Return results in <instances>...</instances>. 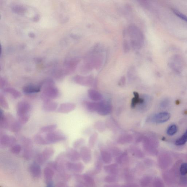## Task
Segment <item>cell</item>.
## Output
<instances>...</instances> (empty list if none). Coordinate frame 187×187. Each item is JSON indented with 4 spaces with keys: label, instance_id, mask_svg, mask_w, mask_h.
Instances as JSON below:
<instances>
[{
    "label": "cell",
    "instance_id": "1",
    "mask_svg": "<svg viewBox=\"0 0 187 187\" xmlns=\"http://www.w3.org/2000/svg\"><path fill=\"white\" fill-rule=\"evenodd\" d=\"M41 86L42 88L41 98L43 102L56 99L60 95L59 90L54 86L52 80H46Z\"/></svg>",
    "mask_w": 187,
    "mask_h": 187
},
{
    "label": "cell",
    "instance_id": "2",
    "mask_svg": "<svg viewBox=\"0 0 187 187\" xmlns=\"http://www.w3.org/2000/svg\"><path fill=\"white\" fill-rule=\"evenodd\" d=\"M45 138L49 144H54L65 141L67 140V138L62 131L55 130L47 134Z\"/></svg>",
    "mask_w": 187,
    "mask_h": 187
},
{
    "label": "cell",
    "instance_id": "3",
    "mask_svg": "<svg viewBox=\"0 0 187 187\" xmlns=\"http://www.w3.org/2000/svg\"><path fill=\"white\" fill-rule=\"evenodd\" d=\"M171 117L170 114L167 112L159 113L148 117L147 120L148 122L160 124L167 122Z\"/></svg>",
    "mask_w": 187,
    "mask_h": 187
},
{
    "label": "cell",
    "instance_id": "4",
    "mask_svg": "<svg viewBox=\"0 0 187 187\" xmlns=\"http://www.w3.org/2000/svg\"><path fill=\"white\" fill-rule=\"evenodd\" d=\"M112 111V106L107 101H101L98 102V106L96 112L99 115L102 116L109 115Z\"/></svg>",
    "mask_w": 187,
    "mask_h": 187
},
{
    "label": "cell",
    "instance_id": "5",
    "mask_svg": "<svg viewBox=\"0 0 187 187\" xmlns=\"http://www.w3.org/2000/svg\"><path fill=\"white\" fill-rule=\"evenodd\" d=\"M30 109L29 104L27 102L22 101L18 103L17 107V113L18 116L26 115L29 114Z\"/></svg>",
    "mask_w": 187,
    "mask_h": 187
},
{
    "label": "cell",
    "instance_id": "6",
    "mask_svg": "<svg viewBox=\"0 0 187 187\" xmlns=\"http://www.w3.org/2000/svg\"><path fill=\"white\" fill-rule=\"evenodd\" d=\"M16 141L17 140L14 137L7 135H3L0 138V144L4 147H12L15 145Z\"/></svg>",
    "mask_w": 187,
    "mask_h": 187
},
{
    "label": "cell",
    "instance_id": "7",
    "mask_svg": "<svg viewBox=\"0 0 187 187\" xmlns=\"http://www.w3.org/2000/svg\"><path fill=\"white\" fill-rule=\"evenodd\" d=\"M76 105L73 103H63L59 106L57 109V112L59 113L67 114L75 110Z\"/></svg>",
    "mask_w": 187,
    "mask_h": 187
},
{
    "label": "cell",
    "instance_id": "8",
    "mask_svg": "<svg viewBox=\"0 0 187 187\" xmlns=\"http://www.w3.org/2000/svg\"><path fill=\"white\" fill-rule=\"evenodd\" d=\"M58 104L56 102L50 100L43 102L42 109L45 112H51L57 109Z\"/></svg>",
    "mask_w": 187,
    "mask_h": 187
},
{
    "label": "cell",
    "instance_id": "9",
    "mask_svg": "<svg viewBox=\"0 0 187 187\" xmlns=\"http://www.w3.org/2000/svg\"><path fill=\"white\" fill-rule=\"evenodd\" d=\"M75 81L79 85L85 86H91L93 83V79L91 77L77 76L75 78Z\"/></svg>",
    "mask_w": 187,
    "mask_h": 187
},
{
    "label": "cell",
    "instance_id": "10",
    "mask_svg": "<svg viewBox=\"0 0 187 187\" xmlns=\"http://www.w3.org/2000/svg\"><path fill=\"white\" fill-rule=\"evenodd\" d=\"M88 97L92 101L99 102L102 101L103 96L101 93L93 89H90L88 92Z\"/></svg>",
    "mask_w": 187,
    "mask_h": 187
},
{
    "label": "cell",
    "instance_id": "11",
    "mask_svg": "<svg viewBox=\"0 0 187 187\" xmlns=\"http://www.w3.org/2000/svg\"><path fill=\"white\" fill-rule=\"evenodd\" d=\"M134 97L132 100L131 107L132 108H135L137 106L142 104L145 99V95H143L142 97H140L139 95L136 92L133 93Z\"/></svg>",
    "mask_w": 187,
    "mask_h": 187
},
{
    "label": "cell",
    "instance_id": "12",
    "mask_svg": "<svg viewBox=\"0 0 187 187\" xmlns=\"http://www.w3.org/2000/svg\"><path fill=\"white\" fill-rule=\"evenodd\" d=\"M41 86H35V85H28L24 87L23 88V91L26 94L38 93L41 91Z\"/></svg>",
    "mask_w": 187,
    "mask_h": 187
},
{
    "label": "cell",
    "instance_id": "13",
    "mask_svg": "<svg viewBox=\"0 0 187 187\" xmlns=\"http://www.w3.org/2000/svg\"><path fill=\"white\" fill-rule=\"evenodd\" d=\"M83 104L87 110L90 112H96L97 110L98 102L86 101L84 102Z\"/></svg>",
    "mask_w": 187,
    "mask_h": 187
},
{
    "label": "cell",
    "instance_id": "14",
    "mask_svg": "<svg viewBox=\"0 0 187 187\" xmlns=\"http://www.w3.org/2000/svg\"><path fill=\"white\" fill-rule=\"evenodd\" d=\"M54 150L53 148H48L43 151L42 154L38 156V159L40 160H43L49 158L54 154Z\"/></svg>",
    "mask_w": 187,
    "mask_h": 187
},
{
    "label": "cell",
    "instance_id": "15",
    "mask_svg": "<svg viewBox=\"0 0 187 187\" xmlns=\"http://www.w3.org/2000/svg\"><path fill=\"white\" fill-rule=\"evenodd\" d=\"M0 126L4 129H9V122L7 116L4 113L2 109L0 110Z\"/></svg>",
    "mask_w": 187,
    "mask_h": 187
},
{
    "label": "cell",
    "instance_id": "16",
    "mask_svg": "<svg viewBox=\"0 0 187 187\" xmlns=\"http://www.w3.org/2000/svg\"><path fill=\"white\" fill-rule=\"evenodd\" d=\"M30 172L33 176L38 177L41 173V168L39 165L37 163H33L30 167Z\"/></svg>",
    "mask_w": 187,
    "mask_h": 187
},
{
    "label": "cell",
    "instance_id": "17",
    "mask_svg": "<svg viewBox=\"0 0 187 187\" xmlns=\"http://www.w3.org/2000/svg\"><path fill=\"white\" fill-rule=\"evenodd\" d=\"M133 138L132 135L125 134L122 135L119 137L117 142L120 144H124L130 142L133 140Z\"/></svg>",
    "mask_w": 187,
    "mask_h": 187
},
{
    "label": "cell",
    "instance_id": "18",
    "mask_svg": "<svg viewBox=\"0 0 187 187\" xmlns=\"http://www.w3.org/2000/svg\"><path fill=\"white\" fill-rule=\"evenodd\" d=\"M4 93H9L15 99L20 98L22 96L21 94L15 88H7L4 90Z\"/></svg>",
    "mask_w": 187,
    "mask_h": 187
},
{
    "label": "cell",
    "instance_id": "19",
    "mask_svg": "<svg viewBox=\"0 0 187 187\" xmlns=\"http://www.w3.org/2000/svg\"><path fill=\"white\" fill-rule=\"evenodd\" d=\"M57 128V125L56 124H53L42 127L40 129V131L42 133H49L54 131Z\"/></svg>",
    "mask_w": 187,
    "mask_h": 187
},
{
    "label": "cell",
    "instance_id": "20",
    "mask_svg": "<svg viewBox=\"0 0 187 187\" xmlns=\"http://www.w3.org/2000/svg\"><path fill=\"white\" fill-rule=\"evenodd\" d=\"M67 155L69 158L71 160H77L80 157V154L75 150L72 148H70L68 150L67 152Z\"/></svg>",
    "mask_w": 187,
    "mask_h": 187
},
{
    "label": "cell",
    "instance_id": "21",
    "mask_svg": "<svg viewBox=\"0 0 187 187\" xmlns=\"http://www.w3.org/2000/svg\"><path fill=\"white\" fill-rule=\"evenodd\" d=\"M34 140L35 142L37 144L40 145H48L50 144L46 138H44L41 135L39 134L35 135L34 137Z\"/></svg>",
    "mask_w": 187,
    "mask_h": 187
},
{
    "label": "cell",
    "instance_id": "22",
    "mask_svg": "<svg viewBox=\"0 0 187 187\" xmlns=\"http://www.w3.org/2000/svg\"><path fill=\"white\" fill-rule=\"evenodd\" d=\"M81 156L84 160H87L89 159L91 156V151L89 148L86 146L82 147L80 150Z\"/></svg>",
    "mask_w": 187,
    "mask_h": 187
},
{
    "label": "cell",
    "instance_id": "23",
    "mask_svg": "<svg viewBox=\"0 0 187 187\" xmlns=\"http://www.w3.org/2000/svg\"><path fill=\"white\" fill-rule=\"evenodd\" d=\"M187 142V130L183 134L175 141L177 146H180L185 144Z\"/></svg>",
    "mask_w": 187,
    "mask_h": 187
},
{
    "label": "cell",
    "instance_id": "24",
    "mask_svg": "<svg viewBox=\"0 0 187 187\" xmlns=\"http://www.w3.org/2000/svg\"><path fill=\"white\" fill-rule=\"evenodd\" d=\"M178 131V127L175 124H172L168 128L167 130V133L169 136H173Z\"/></svg>",
    "mask_w": 187,
    "mask_h": 187
},
{
    "label": "cell",
    "instance_id": "25",
    "mask_svg": "<svg viewBox=\"0 0 187 187\" xmlns=\"http://www.w3.org/2000/svg\"><path fill=\"white\" fill-rule=\"evenodd\" d=\"M0 105L4 109H9V105L4 96L1 94H0Z\"/></svg>",
    "mask_w": 187,
    "mask_h": 187
},
{
    "label": "cell",
    "instance_id": "26",
    "mask_svg": "<svg viewBox=\"0 0 187 187\" xmlns=\"http://www.w3.org/2000/svg\"><path fill=\"white\" fill-rule=\"evenodd\" d=\"M95 128L100 132H102L104 131L105 129V125L104 122L101 121L96 122L94 125Z\"/></svg>",
    "mask_w": 187,
    "mask_h": 187
},
{
    "label": "cell",
    "instance_id": "27",
    "mask_svg": "<svg viewBox=\"0 0 187 187\" xmlns=\"http://www.w3.org/2000/svg\"><path fill=\"white\" fill-rule=\"evenodd\" d=\"M21 150V147L19 144H15L11 148L10 151L13 154H19Z\"/></svg>",
    "mask_w": 187,
    "mask_h": 187
},
{
    "label": "cell",
    "instance_id": "28",
    "mask_svg": "<svg viewBox=\"0 0 187 187\" xmlns=\"http://www.w3.org/2000/svg\"><path fill=\"white\" fill-rule=\"evenodd\" d=\"M98 137V134L97 133H93L91 136L90 137L89 139V145L90 146H94L96 143V140H97Z\"/></svg>",
    "mask_w": 187,
    "mask_h": 187
},
{
    "label": "cell",
    "instance_id": "29",
    "mask_svg": "<svg viewBox=\"0 0 187 187\" xmlns=\"http://www.w3.org/2000/svg\"><path fill=\"white\" fill-rule=\"evenodd\" d=\"M29 117V114L21 116L18 117V121L22 125L25 124L28 121Z\"/></svg>",
    "mask_w": 187,
    "mask_h": 187
},
{
    "label": "cell",
    "instance_id": "30",
    "mask_svg": "<svg viewBox=\"0 0 187 187\" xmlns=\"http://www.w3.org/2000/svg\"><path fill=\"white\" fill-rule=\"evenodd\" d=\"M103 160L106 161V162L110 161L111 160V157L110 154L107 151H103L101 152Z\"/></svg>",
    "mask_w": 187,
    "mask_h": 187
},
{
    "label": "cell",
    "instance_id": "31",
    "mask_svg": "<svg viewBox=\"0 0 187 187\" xmlns=\"http://www.w3.org/2000/svg\"><path fill=\"white\" fill-rule=\"evenodd\" d=\"M85 142V140L83 138H79L74 142L73 144L74 147L75 148H78L82 146Z\"/></svg>",
    "mask_w": 187,
    "mask_h": 187
},
{
    "label": "cell",
    "instance_id": "32",
    "mask_svg": "<svg viewBox=\"0 0 187 187\" xmlns=\"http://www.w3.org/2000/svg\"><path fill=\"white\" fill-rule=\"evenodd\" d=\"M180 174L183 175H185L187 174V163H184L180 166Z\"/></svg>",
    "mask_w": 187,
    "mask_h": 187
},
{
    "label": "cell",
    "instance_id": "33",
    "mask_svg": "<svg viewBox=\"0 0 187 187\" xmlns=\"http://www.w3.org/2000/svg\"><path fill=\"white\" fill-rule=\"evenodd\" d=\"M45 177L47 180H50L52 178L53 173L52 171L49 169H46L45 170Z\"/></svg>",
    "mask_w": 187,
    "mask_h": 187
},
{
    "label": "cell",
    "instance_id": "34",
    "mask_svg": "<svg viewBox=\"0 0 187 187\" xmlns=\"http://www.w3.org/2000/svg\"><path fill=\"white\" fill-rule=\"evenodd\" d=\"M173 11V12L177 16H178V17H180V18L183 19V20H184L185 21L187 22V16L184 15V14H182V13H180L179 12V11L176 10H174Z\"/></svg>",
    "mask_w": 187,
    "mask_h": 187
},
{
    "label": "cell",
    "instance_id": "35",
    "mask_svg": "<svg viewBox=\"0 0 187 187\" xmlns=\"http://www.w3.org/2000/svg\"><path fill=\"white\" fill-rule=\"evenodd\" d=\"M46 187H54V185L52 183H49L48 184Z\"/></svg>",
    "mask_w": 187,
    "mask_h": 187
}]
</instances>
